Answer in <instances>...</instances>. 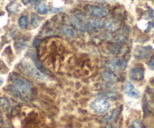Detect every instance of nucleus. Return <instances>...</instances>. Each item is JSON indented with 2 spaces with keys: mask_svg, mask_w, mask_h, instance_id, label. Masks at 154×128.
<instances>
[{
  "mask_svg": "<svg viewBox=\"0 0 154 128\" xmlns=\"http://www.w3.org/2000/svg\"><path fill=\"white\" fill-rule=\"evenodd\" d=\"M11 81L14 87L16 88V90L20 93V95L26 97L31 95L32 91V85L29 81L19 75H13L11 77Z\"/></svg>",
  "mask_w": 154,
  "mask_h": 128,
  "instance_id": "1",
  "label": "nucleus"
},
{
  "mask_svg": "<svg viewBox=\"0 0 154 128\" xmlns=\"http://www.w3.org/2000/svg\"><path fill=\"white\" fill-rule=\"evenodd\" d=\"M21 67H22L24 73H26L28 76H32V77L36 78V79H40V80H44L45 79V77L43 76V74L35 67L32 65L31 63L28 62L27 61H25V60L22 61V62H21Z\"/></svg>",
  "mask_w": 154,
  "mask_h": 128,
  "instance_id": "2",
  "label": "nucleus"
},
{
  "mask_svg": "<svg viewBox=\"0 0 154 128\" xmlns=\"http://www.w3.org/2000/svg\"><path fill=\"white\" fill-rule=\"evenodd\" d=\"M110 107V104L108 100L103 98L96 99L92 103L91 108L95 112L99 114H102L106 112Z\"/></svg>",
  "mask_w": 154,
  "mask_h": 128,
  "instance_id": "3",
  "label": "nucleus"
},
{
  "mask_svg": "<svg viewBox=\"0 0 154 128\" xmlns=\"http://www.w3.org/2000/svg\"><path fill=\"white\" fill-rule=\"evenodd\" d=\"M153 49L151 46H138L135 48V52H134V55L135 57L138 59H143V58H146L148 57L150 52H152Z\"/></svg>",
  "mask_w": 154,
  "mask_h": 128,
  "instance_id": "4",
  "label": "nucleus"
},
{
  "mask_svg": "<svg viewBox=\"0 0 154 128\" xmlns=\"http://www.w3.org/2000/svg\"><path fill=\"white\" fill-rule=\"evenodd\" d=\"M88 10L90 14L96 17H105L108 13V11L105 7L97 5H90L88 7Z\"/></svg>",
  "mask_w": 154,
  "mask_h": 128,
  "instance_id": "5",
  "label": "nucleus"
},
{
  "mask_svg": "<svg viewBox=\"0 0 154 128\" xmlns=\"http://www.w3.org/2000/svg\"><path fill=\"white\" fill-rule=\"evenodd\" d=\"M129 76L133 80L141 81L144 77V70L141 67H134L131 70Z\"/></svg>",
  "mask_w": 154,
  "mask_h": 128,
  "instance_id": "6",
  "label": "nucleus"
},
{
  "mask_svg": "<svg viewBox=\"0 0 154 128\" xmlns=\"http://www.w3.org/2000/svg\"><path fill=\"white\" fill-rule=\"evenodd\" d=\"M125 93L127 94L128 96L133 98H138L140 96V92L135 88L133 84L131 82L128 81L126 82V90H125Z\"/></svg>",
  "mask_w": 154,
  "mask_h": 128,
  "instance_id": "7",
  "label": "nucleus"
},
{
  "mask_svg": "<svg viewBox=\"0 0 154 128\" xmlns=\"http://www.w3.org/2000/svg\"><path fill=\"white\" fill-rule=\"evenodd\" d=\"M104 26L106 29H108V31H111V32H114V31H117L120 28V25L116 22L114 19H108L104 22Z\"/></svg>",
  "mask_w": 154,
  "mask_h": 128,
  "instance_id": "8",
  "label": "nucleus"
},
{
  "mask_svg": "<svg viewBox=\"0 0 154 128\" xmlns=\"http://www.w3.org/2000/svg\"><path fill=\"white\" fill-rule=\"evenodd\" d=\"M123 66V61H118L117 59H112L107 63V67L111 71H117Z\"/></svg>",
  "mask_w": 154,
  "mask_h": 128,
  "instance_id": "9",
  "label": "nucleus"
},
{
  "mask_svg": "<svg viewBox=\"0 0 154 128\" xmlns=\"http://www.w3.org/2000/svg\"><path fill=\"white\" fill-rule=\"evenodd\" d=\"M34 9L38 14L41 15H45L49 12V7L45 3L43 2H41L39 4H36L35 6Z\"/></svg>",
  "mask_w": 154,
  "mask_h": 128,
  "instance_id": "10",
  "label": "nucleus"
},
{
  "mask_svg": "<svg viewBox=\"0 0 154 128\" xmlns=\"http://www.w3.org/2000/svg\"><path fill=\"white\" fill-rule=\"evenodd\" d=\"M102 79L105 81L108 82H117V77L112 73L110 72H104L102 74Z\"/></svg>",
  "mask_w": 154,
  "mask_h": 128,
  "instance_id": "11",
  "label": "nucleus"
},
{
  "mask_svg": "<svg viewBox=\"0 0 154 128\" xmlns=\"http://www.w3.org/2000/svg\"><path fill=\"white\" fill-rule=\"evenodd\" d=\"M87 28H93V29H100L102 26V22L99 19H92L87 24Z\"/></svg>",
  "mask_w": 154,
  "mask_h": 128,
  "instance_id": "12",
  "label": "nucleus"
},
{
  "mask_svg": "<svg viewBox=\"0 0 154 128\" xmlns=\"http://www.w3.org/2000/svg\"><path fill=\"white\" fill-rule=\"evenodd\" d=\"M18 25L22 29H25L28 26V18L26 16H21L18 19Z\"/></svg>",
  "mask_w": 154,
  "mask_h": 128,
  "instance_id": "13",
  "label": "nucleus"
},
{
  "mask_svg": "<svg viewBox=\"0 0 154 128\" xmlns=\"http://www.w3.org/2000/svg\"><path fill=\"white\" fill-rule=\"evenodd\" d=\"M62 31H63V33L66 37H69V38H72V37H73L75 36L74 31L69 26H63L62 28Z\"/></svg>",
  "mask_w": 154,
  "mask_h": 128,
  "instance_id": "14",
  "label": "nucleus"
},
{
  "mask_svg": "<svg viewBox=\"0 0 154 128\" xmlns=\"http://www.w3.org/2000/svg\"><path fill=\"white\" fill-rule=\"evenodd\" d=\"M117 115H118V109H114V110H113L111 113L107 115L104 118V121H105V122H109V121L114 120V118L117 116Z\"/></svg>",
  "mask_w": 154,
  "mask_h": 128,
  "instance_id": "15",
  "label": "nucleus"
},
{
  "mask_svg": "<svg viewBox=\"0 0 154 128\" xmlns=\"http://www.w3.org/2000/svg\"><path fill=\"white\" fill-rule=\"evenodd\" d=\"M41 22V19L36 14L33 13L31 17V25L32 28H37Z\"/></svg>",
  "mask_w": 154,
  "mask_h": 128,
  "instance_id": "16",
  "label": "nucleus"
},
{
  "mask_svg": "<svg viewBox=\"0 0 154 128\" xmlns=\"http://www.w3.org/2000/svg\"><path fill=\"white\" fill-rule=\"evenodd\" d=\"M14 46L17 49H23L26 46V42L23 39H20L14 42Z\"/></svg>",
  "mask_w": 154,
  "mask_h": 128,
  "instance_id": "17",
  "label": "nucleus"
},
{
  "mask_svg": "<svg viewBox=\"0 0 154 128\" xmlns=\"http://www.w3.org/2000/svg\"><path fill=\"white\" fill-rule=\"evenodd\" d=\"M8 11L10 13H16L18 10V4L15 2H12L7 6Z\"/></svg>",
  "mask_w": 154,
  "mask_h": 128,
  "instance_id": "18",
  "label": "nucleus"
},
{
  "mask_svg": "<svg viewBox=\"0 0 154 128\" xmlns=\"http://www.w3.org/2000/svg\"><path fill=\"white\" fill-rule=\"evenodd\" d=\"M0 106L3 108L4 109H7L9 107V102L5 97H2L0 98Z\"/></svg>",
  "mask_w": 154,
  "mask_h": 128,
  "instance_id": "19",
  "label": "nucleus"
},
{
  "mask_svg": "<svg viewBox=\"0 0 154 128\" xmlns=\"http://www.w3.org/2000/svg\"><path fill=\"white\" fill-rule=\"evenodd\" d=\"M116 40H117V42H119V43H122V42H123L125 40V39H126V37H125L123 34H117V36H116Z\"/></svg>",
  "mask_w": 154,
  "mask_h": 128,
  "instance_id": "20",
  "label": "nucleus"
},
{
  "mask_svg": "<svg viewBox=\"0 0 154 128\" xmlns=\"http://www.w3.org/2000/svg\"><path fill=\"white\" fill-rule=\"evenodd\" d=\"M148 66L150 67V68H154V55L151 56L150 61H149Z\"/></svg>",
  "mask_w": 154,
  "mask_h": 128,
  "instance_id": "21",
  "label": "nucleus"
},
{
  "mask_svg": "<svg viewBox=\"0 0 154 128\" xmlns=\"http://www.w3.org/2000/svg\"><path fill=\"white\" fill-rule=\"evenodd\" d=\"M133 127L134 128H141V124L138 122V121H135L133 122Z\"/></svg>",
  "mask_w": 154,
  "mask_h": 128,
  "instance_id": "22",
  "label": "nucleus"
},
{
  "mask_svg": "<svg viewBox=\"0 0 154 128\" xmlns=\"http://www.w3.org/2000/svg\"><path fill=\"white\" fill-rule=\"evenodd\" d=\"M153 22H149L148 23V26H147V29H146V31H147V32H148V31H150V30L152 29V28H153Z\"/></svg>",
  "mask_w": 154,
  "mask_h": 128,
  "instance_id": "23",
  "label": "nucleus"
},
{
  "mask_svg": "<svg viewBox=\"0 0 154 128\" xmlns=\"http://www.w3.org/2000/svg\"><path fill=\"white\" fill-rule=\"evenodd\" d=\"M31 0H21V2L24 4V5H27L29 3H30Z\"/></svg>",
  "mask_w": 154,
  "mask_h": 128,
  "instance_id": "24",
  "label": "nucleus"
},
{
  "mask_svg": "<svg viewBox=\"0 0 154 128\" xmlns=\"http://www.w3.org/2000/svg\"><path fill=\"white\" fill-rule=\"evenodd\" d=\"M43 1V0H31V1H30V3L32 4H36V3L39 2V1Z\"/></svg>",
  "mask_w": 154,
  "mask_h": 128,
  "instance_id": "25",
  "label": "nucleus"
},
{
  "mask_svg": "<svg viewBox=\"0 0 154 128\" xmlns=\"http://www.w3.org/2000/svg\"><path fill=\"white\" fill-rule=\"evenodd\" d=\"M2 84H3V79H2V78L0 77V86H1Z\"/></svg>",
  "mask_w": 154,
  "mask_h": 128,
  "instance_id": "26",
  "label": "nucleus"
},
{
  "mask_svg": "<svg viewBox=\"0 0 154 128\" xmlns=\"http://www.w3.org/2000/svg\"><path fill=\"white\" fill-rule=\"evenodd\" d=\"M2 120V115L1 112H0V121H1Z\"/></svg>",
  "mask_w": 154,
  "mask_h": 128,
  "instance_id": "27",
  "label": "nucleus"
},
{
  "mask_svg": "<svg viewBox=\"0 0 154 128\" xmlns=\"http://www.w3.org/2000/svg\"><path fill=\"white\" fill-rule=\"evenodd\" d=\"M152 1H154V0H152Z\"/></svg>",
  "mask_w": 154,
  "mask_h": 128,
  "instance_id": "28",
  "label": "nucleus"
}]
</instances>
